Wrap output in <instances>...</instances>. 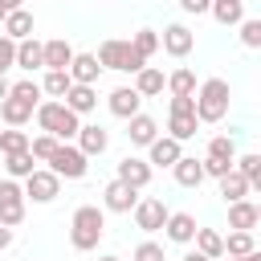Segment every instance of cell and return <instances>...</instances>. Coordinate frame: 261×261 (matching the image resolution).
I'll return each mask as SVG.
<instances>
[{"instance_id":"f1b7e54d","label":"cell","mask_w":261,"mask_h":261,"mask_svg":"<svg viewBox=\"0 0 261 261\" xmlns=\"http://www.w3.org/2000/svg\"><path fill=\"white\" fill-rule=\"evenodd\" d=\"M196 249L216 261V257H224V237H220L216 228H200V232H196Z\"/></svg>"},{"instance_id":"db71d44e","label":"cell","mask_w":261,"mask_h":261,"mask_svg":"<svg viewBox=\"0 0 261 261\" xmlns=\"http://www.w3.org/2000/svg\"><path fill=\"white\" fill-rule=\"evenodd\" d=\"M228 261H245V257H228Z\"/></svg>"},{"instance_id":"60d3db41","label":"cell","mask_w":261,"mask_h":261,"mask_svg":"<svg viewBox=\"0 0 261 261\" xmlns=\"http://www.w3.org/2000/svg\"><path fill=\"white\" fill-rule=\"evenodd\" d=\"M12 94H16V98H24V102H33V106H37V98H41V86H37V82H33V77H24V82H16V86H12Z\"/></svg>"},{"instance_id":"ffe728a7","label":"cell","mask_w":261,"mask_h":261,"mask_svg":"<svg viewBox=\"0 0 261 261\" xmlns=\"http://www.w3.org/2000/svg\"><path fill=\"white\" fill-rule=\"evenodd\" d=\"M171 171H175V184H179V188H200L204 175H208V171H204V159H188V155H184Z\"/></svg>"},{"instance_id":"816d5d0a","label":"cell","mask_w":261,"mask_h":261,"mask_svg":"<svg viewBox=\"0 0 261 261\" xmlns=\"http://www.w3.org/2000/svg\"><path fill=\"white\" fill-rule=\"evenodd\" d=\"M98 261H122V257H98Z\"/></svg>"},{"instance_id":"ac0fdd59","label":"cell","mask_w":261,"mask_h":261,"mask_svg":"<svg viewBox=\"0 0 261 261\" xmlns=\"http://www.w3.org/2000/svg\"><path fill=\"white\" fill-rule=\"evenodd\" d=\"M126 135H130V143H135V147H151V143L159 139V122H155L151 114H135Z\"/></svg>"},{"instance_id":"4fadbf2b","label":"cell","mask_w":261,"mask_h":261,"mask_svg":"<svg viewBox=\"0 0 261 261\" xmlns=\"http://www.w3.org/2000/svg\"><path fill=\"white\" fill-rule=\"evenodd\" d=\"M196 232H200V224H196L192 212H171V216H167V241L188 245V241H196Z\"/></svg>"},{"instance_id":"ba28073f","label":"cell","mask_w":261,"mask_h":261,"mask_svg":"<svg viewBox=\"0 0 261 261\" xmlns=\"http://www.w3.org/2000/svg\"><path fill=\"white\" fill-rule=\"evenodd\" d=\"M102 204H106L110 212H135V208H139V188L126 184V179H110L106 192H102Z\"/></svg>"},{"instance_id":"f6af8a7d","label":"cell","mask_w":261,"mask_h":261,"mask_svg":"<svg viewBox=\"0 0 261 261\" xmlns=\"http://www.w3.org/2000/svg\"><path fill=\"white\" fill-rule=\"evenodd\" d=\"M179 8L192 12V16H200V12H212V0H179Z\"/></svg>"},{"instance_id":"484cf974","label":"cell","mask_w":261,"mask_h":261,"mask_svg":"<svg viewBox=\"0 0 261 261\" xmlns=\"http://www.w3.org/2000/svg\"><path fill=\"white\" fill-rule=\"evenodd\" d=\"M212 16L228 29V24H241L245 20V0H212Z\"/></svg>"},{"instance_id":"d6a6232c","label":"cell","mask_w":261,"mask_h":261,"mask_svg":"<svg viewBox=\"0 0 261 261\" xmlns=\"http://www.w3.org/2000/svg\"><path fill=\"white\" fill-rule=\"evenodd\" d=\"M33 143H29V135L24 130H16V126H8V130H0V151L4 155H16V151H29Z\"/></svg>"},{"instance_id":"9c48e42d","label":"cell","mask_w":261,"mask_h":261,"mask_svg":"<svg viewBox=\"0 0 261 261\" xmlns=\"http://www.w3.org/2000/svg\"><path fill=\"white\" fill-rule=\"evenodd\" d=\"M167 208H163V200H139V208H135V224L143 228V232H159V228H167Z\"/></svg>"},{"instance_id":"c3c4849f","label":"cell","mask_w":261,"mask_h":261,"mask_svg":"<svg viewBox=\"0 0 261 261\" xmlns=\"http://www.w3.org/2000/svg\"><path fill=\"white\" fill-rule=\"evenodd\" d=\"M8 94H12V86H8V82H4V77H0V102H4V98H8Z\"/></svg>"},{"instance_id":"7dc6e473","label":"cell","mask_w":261,"mask_h":261,"mask_svg":"<svg viewBox=\"0 0 261 261\" xmlns=\"http://www.w3.org/2000/svg\"><path fill=\"white\" fill-rule=\"evenodd\" d=\"M8 245H12V228L0 220V249H8Z\"/></svg>"},{"instance_id":"ee69618b","label":"cell","mask_w":261,"mask_h":261,"mask_svg":"<svg viewBox=\"0 0 261 261\" xmlns=\"http://www.w3.org/2000/svg\"><path fill=\"white\" fill-rule=\"evenodd\" d=\"M232 167H237V163H228V159H212V155H204V171H208V175H216V179H220V175H228Z\"/></svg>"},{"instance_id":"b9f144b4","label":"cell","mask_w":261,"mask_h":261,"mask_svg":"<svg viewBox=\"0 0 261 261\" xmlns=\"http://www.w3.org/2000/svg\"><path fill=\"white\" fill-rule=\"evenodd\" d=\"M135 261H167V257H163V245H155V241H143V245L135 249Z\"/></svg>"},{"instance_id":"5b68a950","label":"cell","mask_w":261,"mask_h":261,"mask_svg":"<svg viewBox=\"0 0 261 261\" xmlns=\"http://www.w3.org/2000/svg\"><path fill=\"white\" fill-rule=\"evenodd\" d=\"M86 159H90V155H86L82 147H69V143H61V147L53 151L49 167H53V171H57L61 179H82V175H86V167H90Z\"/></svg>"},{"instance_id":"6da1fadb","label":"cell","mask_w":261,"mask_h":261,"mask_svg":"<svg viewBox=\"0 0 261 261\" xmlns=\"http://www.w3.org/2000/svg\"><path fill=\"white\" fill-rule=\"evenodd\" d=\"M102 232H106V216H102V208L82 204V208L73 212V220H69V245H73L77 253H90V249H98Z\"/></svg>"},{"instance_id":"e0dca14e","label":"cell","mask_w":261,"mask_h":261,"mask_svg":"<svg viewBox=\"0 0 261 261\" xmlns=\"http://www.w3.org/2000/svg\"><path fill=\"white\" fill-rule=\"evenodd\" d=\"M0 118H4L8 126H24V122L33 118V102H24V98L8 94V98L0 102Z\"/></svg>"},{"instance_id":"5bb4252c","label":"cell","mask_w":261,"mask_h":261,"mask_svg":"<svg viewBox=\"0 0 261 261\" xmlns=\"http://www.w3.org/2000/svg\"><path fill=\"white\" fill-rule=\"evenodd\" d=\"M98 73H102L98 53H77V57H73V65H69V77H73V82H82V86H94V82H98Z\"/></svg>"},{"instance_id":"44dd1931","label":"cell","mask_w":261,"mask_h":261,"mask_svg":"<svg viewBox=\"0 0 261 261\" xmlns=\"http://www.w3.org/2000/svg\"><path fill=\"white\" fill-rule=\"evenodd\" d=\"M228 228L253 232V228H257V204H249V200H232V204H228Z\"/></svg>"},{"instance_id":"9a60e30c","label":"cell","mask_w":261,"mask_h":261,"mask_svg":"<svg viewBox=\"0 0 261 261\" xmlns=\"http://www.w3.org/2000/svg\"><path fill=\"white\" fill-rule=\"evenodd\" d=\"M73 57H77V53H73L69 41H61V37H57V41H45V69H69Z\"/></svg>"},{"instance_id":"d6986e66","label":"cell","mask_w":261,"mask_h":261,"mask_svg":"<svg viewBox=\"0 0 261 261\" xmlns=\"http://www.w3.org/2000/svg\"><path fill=\"white\" fill-rule=\"evenodd\" d=\"M118 179H126V184H135V188H147V184H151V163L126 155V159L118 163Z\"/></svg>"},{"instance_id":"ab89813d","label":"cell","mask_w":261,"mask_h":261,"mask_svg":"<svg viewBox=\"0 0 261 261\" xmlns=\"http://www.w3.org/2000/svg\"><path fill=\"white\" fill-rule=\"evenodd\" d=\"M16 65V41L12 37H0V77H4V69H12Z\"/></svg>"},{"instance_id":"bcb514c9","label":"cell","mask_w":261,"mask_h":261,"mask_svg":"<svg viewBox=\"0 0 261 261\" xmlns=\"http://www.w3.org/2000/svg\"><path fill=\"white\" fill-rule=\"evenodd\" d=\"M16 8H24V0H0V24H4L8 12H16Z\"/></svg>"},{"instance_id":"277c9868","label":"cell","mask_w":261,"mask_h":261,"mask_svg":"<svg viewBox=\"0 0 261 261\" xmlns=\"http://www.w3.org/2000/svg\"><path fill=\"white\" fill-rule=\"evenodd\" d=\"M98 61H102V69H118V73H139V69H147V57L135 49V41H102Z\"/></svg>"},{"instance_id":"4dcf8cb0","label":"cell","mask_w":261,"mask_h":261,"mask_svg":"<svg viewBox=\"0 0 261 261\" xmlns=\"http://www.w3.org/2000/svg\"><path fill=\"white\" fill-rule=\"evenodd\" d=\"M257 245H253V232H241V228H232V237H224V253L228 257H249Z\"/></svg>"},{"instance_id":"681fc988","label":"cell","mask_w":261,"mask_h":261,"mask_svg":"<svg viewBox=\"0 0 261 261\" xmlns=\"http://www.w3.org/2000/svg\"><path fill=\"white\" fill-rule=\"evenodd\" d=\"M184 261H212V257H204V253H200V249H196V253H188V257H184Z\"/></svg>"},{"instance_id":"7402d4cb","label":"cell","mask_w":261,"mask_h":261,"mask_svg":"<svg viewBox=\"0 0 261 261\" xmlns=\"http://www.w3.org/2000/svg\"><path fill=\"white\" fill-rule=\"evenodd\" d=\"M65 106H69V110H77V114H90V110L98 106V90H94V86L73 82V86H69V94H65Z\"/></svg>"},{"instance_id":"52a82bcc","label":"cell","mask_w":261,"mask_h":261,"mask_svg":"<svg viewBox=\"0 0 261 261\" xmlns=\"http://www.w3.org/2000/svg\"><path fill=\"white\" fill-rule=\"evenodd\" d=\"M24 188H16L12 179H0V220L8 224V228H16L20 220H24Z\"/></svg>"},{"instance_id":"d4e9b609","label":"cell","mask_w":261,"mask_h":261,"mask_svg":"<svg viewBox=\"0 0 261 261\" xmlns=\"http://www.w3.org/2000/svg\"><path fill=\"white\" fill-rule=\"evenodd\" d=\"M163 86H167V82H163V73H159L155 65H147V69H139V73H135V90H139L143 98H155V94H163Z\"/></svg>"},{"instance_id":"8992f818","label":"cell","mask_w":261,"mask_h":261,"mask_svg":"<svg viewBox=\"0 0 261 261\" xmlns=\"http://www.w3.org/2000/svg\"><path fill=\"white\" fill-rule=\"evenodd\" d=\"M57 192H61V175L49 167V171H33L29 179H24V196L33 200V204H49V200H57Z\"/></svg>"},{"instance_id":"74e56055","label":"cell","mask_w":261,"mask_h":261,"mask_svg":"<svg viewBox=\"0 0 261 261\" xmlns=\"http://www.w3.org/2000/svg\"><path fill=\"white\" fill-rule=\"evenodd\" d=\"M208 155H212V159H228V163H237V147H232L228 135H216V139L208 143Z\"/></svg>"},{"instance_id":"f546056e","label":"cell","mask_w":261,"mask_h":261,"mask_svg":"<svg viewBox=\"0 0 261 261\" xmlns=\"http://www.w3.org/2000/svg\"><path fill=\"white\" fill-rule=\"evenodd\" d=\"M33 163H37V155H33V151H16V155H8V163H4V167H8V175H12V179H29V175L37 171Z\"/></svg>"},{"instance_id":"f907efd6","label":"cell","mask_w":261,"mask_h":261,"mask_svg":"<svg viewBox=\"0 0 261 261\" xmlns=\"http://www.w3.org/2000/svg\"><path fill=\"white\" fill-rule=\"evenodd\" d=\"M245 261H261V249H253V253H249V257H245Z\"/></svg>"},{"instance_id":"7a4b0ae2","label":"cell","mask_w":261,"mask_h":261,"mask_svg":"<svg viewBox=\"0 0 261 261\" xmlns=\"http://www.w3.org/2000/svg\"><path fill=\"white\" fill-rule=\"evenodd\" d=\"M228 114V82L224 77H208L196 90V118L200 122H220Z\"/></svg>"},{"instance_id":"f35d334b","label":"cell","mask_w":261,"mask_h":261,"mask_svg":"<svg viewBox=\"0 0 261 261\" xmlns=\"http://www.w3.org/2000/svg\"><path fill=\"white\" fill-rule=\"evenodd\" d=\"M241 45L245 49H261V20H241Z\"/></svg>"},{"instance_id":"cb8c5ba5","label":"cell","mask_w":261,"mask_h":261,"mask_svg":"<svg viewBox=\"0 0 261 261\" xmlns=\"http://www.w3.org/2000/svg\"><path fill=\"white\" fill-rule=\"evenodd\" d=\"M77 147H82L86 155H102V151L110 147V135H106L102 126H82V130H77Z\"/></svg>"},{"instance_id":"e575fe53","label":"cell","mask_w":261,"mask_h":261,"mask_svg":"<svg viewBox=\"0 0 261 261\" xmlns=\"http://www.w3.org/2000/svg\"><path fill=\"white\" fill-rule=\"evenodd\" d=\"M167 90H171V94H196V73H192V69H175V73L167 77Z\"/></svg>"},{"instance_id":"4316f807","label":"cell","mask_w":261,"mask_h":261,"mask_svg":"<svg viewBox=\"0 0 261 261\" xmlns=\"http://www.w3.org/2000/svg\"><path fill=\"white\" fill-rule=\"evenodd\" d=\"M4 37H12V41H24V37H33V16H29L24 8L8 12V20H4Z\"/></svg>"},{"instance_id":"2e32d148","label":"cell","mask_w":261,"mask_h":261,"mask_svg":"<svg viewBox=\"0 0 261 261\" xmlns=\"http://www.w3.org/2000/svg\"><path fill=\"white\" fill-rule=\"evenodd\" d=\"M16 65L20 69H41L45 65V45L41 41H33V37H24V41H16Z\"/></svg>"},{"instance_id":"3957f363","label":"cell","mask_w":261,"mask_h":261,"mask_svg":"<svg viewBox=\"0 0 261 261\" xmlns=\"http://www.w3.org/2000/svg\"><path fill=\"white\" fill-rule=\"evenodd\" d=\"M37 122H41V130L57 135L61 143H65V139H77V130H82L77 110H69L65 102H41V106H37Z\"/></svg>"},{"instance_id":"603a6c76","label":"cell","mask_w":261,"mask_h":261,"mask_svg":"<svg viewBox=\"0 0 261 261\" xmlns=\"http://www.w3.org/2000/svg\"><path fill=\"white\" fill-rule=\"evenodd\" d=\"M249 192H253V188H249V175H245V171L232 167L228 175H220V196H224L228 204H232V200H245Z\"/></svg>"},{"instance_id":"7bdbcfd3","label":"cell","mask_w":261,"mask_h":261,"mask_svg":"<svg viewBox=\"0 0 261 261\" xmlns=\"http://www.w3.org/2000/svg\"><path fill=\"white\" fill-rule=\"evenodd\" d=\"M171 114H196V98L192 94H171Z\"/></svg>"},{"instance_id":"8fae6325","label":"cell","mask_w":261,"mask_h":261,"mask_svg":"<svg viewBox=\"0 0 261 261\" xmlns=\"http://www.w3.org/2000/svg\"><path fill=\"white\" fill-rule=\"evenodd\" d=\"M139 102H143V94L135 90V86H118L114 94H110V114H118V118H135L139 114Z\"/></svg>"},{"instance_id":"f5cc1de1","label":"cell","mask_w":261,"mask_h":261,"mask_svg":"<svg viewBox=\"0 0 261 261\" xmlns=\"http://www.w3.org/2000/svg\"><path fill=\"white\" fill-rule=\"evenodd\" d=\"M257 224H261V204H257Z\"/></svg>"},{"instance_id":"30bf717a","label":"cell","mask_w":261,"mask_h":261,"mask_svg":"<svg viewBox=\"0 0 261 261\" xmlns=\"http://www.w3.org/2000/svg\"><path fill=\"white\" fill-rule=\"evenodd\" d=\"M192 45H196V37H192L188 24H167V29H163V49H167L171 57H188Z\"/></svg>"},{"instance_id":"8d00e7d4","label":"cell","mask_w":261,"mask_h":261,"mask_svg":"<svg viewBox=\"0 0 261 261\" xmlns=\"http://www.w3.org/2000/svg\"><path fill=\"white\" fill-rule=\"evenodd\" d=\"M159 45H163V37H159L155 29H139V33H135V49H139L143 57H151Z\"/></svg>"},{"instance_id":"1f68e13d","label":"cell","mask_w":261,"mask_h":261,"mask_svg":"<svg viewBox=\"0 0 261 261\" xmlns=\"http://www.w3.org/2000/svg\"><path fill=\"white\" fill-rule=\"evenodd\" d=\"M196 122H200L196 114H171V118H167V130H171V139H179V143H184V139H192V135H196Z\"/></svg>"},{"instance_id":"83f0119b","label":"cell","mask_w":261,"mask_h":261,"mask_svg":"<svg viewBox=\"0 0 261 261\" xmlns=\"http://www.w3.org/2000/svg\"><path fill=\"white\" fill-rule=\"evenodd\" d=\"M69 86H73L69 69H49V73H45V82H41V90H45L49 98H65V94H69Z\"/></svg>"},{"instance_id":"7c38bea8","label":"cell","mask_w":261,"mask_h":261,"mask_svg":"<svg viewBox=\"0 0 261 261\" xmlns=\"http://www.w3.org/2000/svg\"><path fill=\"white\" fill-rule=\"evenodd\" d=\"M147 151H151V159H147V163H155V167H175V163L184 159V151H179V139H171V135L155 139Z\"/></svg>"},{"instance_id":"d590c367","label":"cell","mask_w":261,"mask_h":261,"mask_svg":"<svg viewBox=\"0 0 261 261\" xmlns=\"http://www.w3.org/2000/svg\"><path fill=\"white\" fill-rule=\"evenodd\" d=\"M57 147H61V139H57V135H49V130H45V135H37V139H33V147H29V151H33V155H37V159H45V163H49V159H53V151H57Z\"/></svg>"},{"instance_id":"836d02e7","label":"cell","mask_w":261,"mask_h":261,"mask_svg":"<svg viewBox=\"0 0 261 261\" xmlns=\"http://www.w3.org/2000/svg\"><path fill=\"white\" fill-rule=\"evenodd\" d=\"M237 171H245L249 175V188L261 196V155H241L237 159Z\"/></svg>"}]
</instances>
